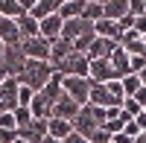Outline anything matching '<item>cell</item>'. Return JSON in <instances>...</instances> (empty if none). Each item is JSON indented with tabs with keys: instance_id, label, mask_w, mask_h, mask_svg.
Returning <instances> with one entry per match:
<instances>
[{
	"instance_id": "ab89813d",
	"label": "cell",
	"mask_w": 146,
	"mask_h": 143,
	"mask_svg": "<svg viewBox=\"0 0 146 143\" xmlns=\"http://www.w3.org/2000/svg\"><path fill=\"white\" fill-rule=\"evenodd\" d=\"M135 32L140 35V38H143V35H146V15H140V18H135Z\"/></svg>"
},
{
	"instance_id": "cb8c5ba5",
	"label": "cell",
	"mask_w": 146,
	"mask_h": 143,
	"mask_svg": "<svg viewBox=\"0 0 146 143\" xmlns=\"http://www.w3.org/2000/svg\"><path fill=\"white\" fill-rule=\"evenodd\" d=\"M38 93H44L47 102H56V99L64 93V91H62V73H53V76H50V82H47V85H44Z\"/></svg>"
},
{
	"instance_id": "3957f363",
	"label": "cell",
	"mask_w": 146,
	"mask_h": 143,
	"mask_svg": "<svg viewBox=\"0 0 146 143\" xmlns=\"http://www.w3.org/2000/svg\"><path fill=\"white\" fill-rule=\"evenodd\" d=\"M56 73H62V76H79V79H88V73H91V58L85 56V53H73L67 62L56 70Z\"/></svg>"
},
{
	"instance_id": "83f0119b",
	"label": "cell",
	"mask_w": 146,
	"mask_h": 143,
	"mask_svg": "<svg viewBox=\"0 0 146 143\" xmlns=\"http://www.w3.org/2000/svg\"><path fill=\"white\" fill-rule=\"evenodd\" d=\"M94 38H96V32H94V29H88L85 35H79V38L73 41V50H76V53H85V56H88V50H91Z\"/></svg>"
},
{
	"instance_id": "8d00e7d4",
	"label": "cell",
	"mask_w": 146,
	"mask_h": 143,
	"mask_svg": "<svg viewBox=\"0 0 146 143\" xmlns=\"http://www.w3.org/2000/svg\"><path fill=\"white\" fill-rule=\"evenodd\" d=\"M117 26L123 29V32H129V29H135V15H123V18L117 21Z\"/></svg>"
},
{
	"instance_id": "f907efd6",
	"label": "cell",
	"mask_w": 146,
	"mask_h": 143,
	"mask_svg": "<svg viewBox=\"0 0 146 143\" xmlns=\"http://www.w3.org/2000/svg\"><path fill=\"white\" fill-rule=\"evenodd\" d=\"M143 134H146V128H143Z\"/></svg>"
},
{
	"instance_id": "f35d334b",
	"label": "cell",
	"mask_w": 146,
	"mask_h": 143,
	"mask_svg": "<svg viewBox=\"0 0 146 143\" xmlns=\"http://www.w3.org/2000/svg\"><path fill=\"white\" fill-rule=\"evenodd\" d=\"M146 67V56H131V73H140Z\"/></svg>"
},
{
	"instance_id": "d4e9b609",
	"label": "cell",
	"mask_w": 146,
	"mask_h": 143,
	"mask_svg": "<svg viewBox=\"0 0 146 143\" xmlns=\"http://www.w3.org/2000/svg\"><path fill=\"white\" fill-rule=\"evenodd\" d=\"M18 29H21V41H23V38H35V35H41V32H38V21L29 18V15H21V18H18Z\"/></svg>"
},
{
	"instance_id": "277c9868",
	"label": "cell",
	"mask_w": 146,
	"mask_h": 143,
	"mask_svg": "<svg viewBox=\"0 0 146 143\" xmlns=\"http://www.w3.org/2000/svg\"><path fill=\"white\" fill-rule=\"evenodd\" d=\"M23 64H27V56H23L21 44L6 47V50H3V62H0V67L6 70V76H18L21 70H23Z\"/></svg>"
},
{
	"instance_id": "4fadbf2b",
	"label": "cell",
	"mask_w": 146,
	"mask_h": 143,
	"mask_svg": "<svg viewBox=\"0 0 146 143\" xmlns=\"http://www.w3.org/2000/svg\"><path fill=\"white\" fill-rule=\"evenodd\" d=\"M18 137H23L27 143H41L47 137V120H32L27 128H18Z\"/></svg>"
},
{
	"instance_id": "f1b7e54d",
	"label": "cell",
	"mask_w": 146,
	"mask_h": 143,
	"mask_svg": "<svg viewBox=\"0 0 146 143\" xmlns=\"http://www.w3.org/2000/svg\"><path fill=\"white\" fill-rule=\"evenodd\" d=\"M82 21H88V23H96V21H102V6L100 3H85V12H82Z\"/></svg>"
},
{
	"instance_id": "e575fe53",
	"label": "cell",
	"mask_w": 146,
	"mask_h": 143,
	"mask_svg": "<svg viewBox=\"0 0 146 143\" xmlns=\"http://www.w3.org/2000/svg\"><path fill=\"white\" fill-rule=\"evenodd\" d=\"M18 140V128H0V143H15Z\"/></svg>"
},
{
	"instance_id": "ee69618b",
	"label": "cell",
	"mask_w": 146,
	"mask_h": 143,
	"mask_svg": "<svg viewBox=\"0 0 146 143\" xmlns=\"http://www.w3.org/2000/svg\"><path fill=\"white\" fill-rule=\"evenodd\" d=\"M137 79H140V85L146 88V67H143V70H140V73H137Z\"/></svg>"
},
{
	"instance_id": "bcb514c9",
	"label": "cell",
	"mask_w": 146,
	"mask_h": 143,
	"mask_svg": "<svg viewBox=\"0 0 146 143\" xmlns=\"http://www.w3.org/2000/svg\"><path fill=\"white\" fill-rule=\"evenodd\" d=\"M3 50H6V44H3V41H0V62H3Z\"/></svg>"
},
{
	"instance_id": "7c38bea8",
	"label": "cell",
	"mask_w": 146,
	"mask_h": 143,
	"mask_svg": "<svg viewBox=\"0 0 146 143\" xmlns=\"http://www.w3.org/2000/svg\"><path fill=\"white\" fill-rule=\"evenodd\" d=\"M91 82H111L114 79V70H111V62L108 58H91V73H88Z\"/></svg>"
},
{
	"instance_id": "681fc988",
	"label": "cell",
	"mask_w": 146,
	"mask_h": 143,
	"mask_svg": "<svg viewBox=\"0 0 146 143\" xmlns=\"http://www.w3.org/2000/svg\"><path fill=\"white\" fill-rule=\"evenodd\" d=\"M58 3H67V0H58Z\"/></svg>"
},
{
	"instance_id": "f6af8a7d",
	"label": "cell",
	"mask_w": 146,
	"mask_h": 143,
	"mask_svg": "<svg viewBox=\"0 0 146 143\" xmlns=\"http://www.w3.org/2000/svg\"><path fill=\"white\" fill-rule=\"evenodd\" d=\"M41 143H62V140H56V137H50V134H47V137H44Z\"/></svg>"
},
{
	"instance_id": "74e56055",
	"label": "cell",
	"mask_w": 146,
	"mask_h": 143,
	"mask_svg": "<svg viewBox=\"0 0 146 143\" xmlns=\"http://www.w3.org/2000/svg\"><path fill=\"white\" fill-rule=\"evenodd\" d=\"M0 128H18V126H15V114H12V111L0 114Z\"/></svg>"
},
{
	"instance_id": "2e32d148",
	"label": "cell",
	"mask_w": 146,
	"mask_h": 143,
	"mask_svg": "<svg viewBox=\"0 0 146 143\" xmlns=\"http://www.w3.org/2000/svg\"><path fill=\"white\" fill-rule=\"evenodd\" d=\"M120 47H123L129 56H146V44H143V38H140L135 29L123 32V38H120Z\"/></svg>"
},
{
	"instance_id": "484cf974",
	"label": "cell",
	"mask_w": 146,
	"mask_h": 143,
	"mask_svg": "<svg viewBox=\"0 0 146 143\" xmlns=\"http://www.w3.org/2000/svg\"><path fill=\"white\" fill-rule=\"evenodd\" d=\"M21 15H23L21 0H0V18H12V21H18Z\"/></svg>"
},
{
	"instance_id": "7a4b0ae2",
	"label": "cell",
	"mask_w": 146,
	"mask_h": 143,
	"mask_svg": "<svg viewBox=\"0 0 146 143\" xmlns=\"http://www.w3.org/2000/svg\"><path fill=\"white\" fill-rule=\"evenodd\" d=\"M62 91L73 102L88 105V93H91V79H79V76H62Z\"/></svg>"
},
{
	"instance_id": "d590c367",
	"label": "cell",
	"mask_w": 146,
	"mask_h": 143,
	"mask_svg": "<svg viewBox=\"0 0 146 143\" xmlns=\"http://www.w3.org/2000/svg\"><path fill=\"white\" fill-rule=\"evenodd\" d=\"M140 132H143V128L137 126V120H129V123H126V128H123V134H129L131 140H135V137H137Z\"/></svg>"
},
{
	"instance_id": "9c48e42d",
	"label": "cell",
	"mask_w": 146,
	"mask_h": 143,
	"mask_svg": "<svg viewBox=\"0 0 146 143\" xmlns=\"http://www.w3.org/2000/svg\"><path fill=\"white\" fill-rule=\"evenodd\" d=\"M88 105H100V108H111V105H120L111 93H108V88L102 85V82H91V93H88Z\"/></svg>"
},
{
	"instance_id": "ffe728a7",
	"label": "cell",
	"mask_w": 146,
	"mask_h": 143,
	"mask_svg": "<svg viewBox=\"0 0 146 143\" xmlns=\"http://www.w3.org/2000/svg\"><path fill=\"white\" fill-rule=\"evenodd\" d=\"M47 134L56 140H64L67 134H73V123L70 120H58V117H50L47 120Z\"/></svg>"
},
{
	"instance_id": "c3c4849f",
	"label": "cell",
	"mask_w": 146,
	"mask_h": 143,
	"mask_svg": "<svg viewBox=\"0 0 146 143\" xmlns=\"http://www.w3.org/2000/svg\"><path fill=\"white\" fill-rule=\"evenodd\" d=\"M15 143H27V140H23V137H18V140H15Z\"/></svg>"
},
{
	"instance_id": "30bf717a",
	"label": "cell",
	"mask_w": 146,
	"mask_h": 143,
	"mask_svg": "<svg viewBox=\"0 0 146 143\" xmlns=\"http://www.w3.org/2000/svg\"><path fill=\"white\" fill-rule=\"evenodd\" d=\"M108 62H111L114 79H123V76H129V73H131V56H129L120 44H117V50L111 53V58H108Z\"/></svg>"
},
{
	"instance_id": "f546056e",
	"label": "cell",
	"mask_w": 146,
	"mask_h": 143,
	"mask_svg": "<svg viewBox=\"0 0 146 143\" xmlns=\"http://www.w3.org/2000/svg\"><path fill=\"white\" fill-rule=\"evenodd\" d=\"M12 114H15V126H18V128H27V126L32 123V111L27 108V105H18Z\"/></svg>"
},
{
	"instance_id": "b9f144b4",
	"label": "cell",
	"mask_w": 146,
	"mask_h": 143,
	"mask_svg": "<svg viewBox=\"0 0 146 143\" xmlns=\"http://www.w3.org/2000/svg\"><path fill=\"white\" fill-rule=\"evenodd\" d=\"M35 3H38V0H21V9H23V15H29V12L35 9Z\"/></svg>"
},
{
	"instance_id": "836d02e7",
	"label": "cell",
	"mask_w": 146,
	"mask_h": 143,
	"mask_svg": "<svg viewBox=\"0 0 146 143\" xmlns=\"http://www.w3.org/2000/svg\"><path fill=\"white\" fill-rule=\"evenodd\" d=\"M91 143H111V134H108L105 128L100 126V128H96V132L91 134Z\"/></svg>"
},
{
	"instance_id": "9a60e30c",
	"label": "cell",
	"mask_w": 146,
	"mask_h": 143,
	"mask_svg": "<svg viewBox=\"0 0 146 143\" xmlns=\"http://www.w3.org/2000/svg\"><path fill=\"white\" fill-rule=\"evenodd\" d=\"M88 29H94V23L82 21V18H70V21H64V26H62V38H67V41H76L79 35H85Z\"/></svg>"
},
{
	"instance_id": "8992f818",
	"label": "cell",
	"mask_w": 146,
	"mask_h": 143,
	"mask_svg": "<svg viewBox=\"0 0 146 143\" xmlns=\"http://www.w3.org/2000/svg\"><path fill=\"white\" fill-rule=\"evenodd\" d=\"M73 53H76V50H73V41H67V38H56V41L50 44V58H47V62L53 64V70H58Z\"/></svg>"
},
{
	"instance_id": "5bb4252c",
	"label": "cell",
	"mask_w": 146,
	"mask_h": 143,
	"mask_svg": "<svg viewBox=\"0 0 146 143\" xmlns=\"http://www.w3.org/2000/svg\"><path fill=\"white\" fill-rule=\"evenodd\" d=\"M0 41H3L6 47L21 44V29H18V21H12V18H0Z\"/></svg>"
},
{
	"instance_id": "8fae6325",
	"label": "cell",
	"mask_w": 146,
	"mask_h": 143,
	"mask_svg": "<svg viewBox=\"0 0 146 143\" xmlns=\"http://www.w3.org/2000/svg\"><path fill=\"white\" fill-rule=\"evenodd\" d=\"M62 26H64V21L58 18V12L56 15H50V18H44V21H38V32H41V38H47V41H56V38H62Z\"/></svg>"
},
{
	"instance_id": "7bdbcfd3",
	"label": "cell",
	"mask_w": 146,
	"mask_h": 143,
	"mask_svg": "<svg viewBox=\"0 0 146 143\" xmlns=\"http://www.w3.org/2000/svg\"><path fill=\"white\" fill-rule=\"evenodd\" d=\"M135 120H137V126H140V128H146V108H140V114L135 117Z\"/></svg>"
},
{
	"instance_id": "5b68a950",
	"label": "cell",
	"mask_w": 146,
	"mask_h": 143,
	"mask_svg": "<svg viewBox=\"0 0 146 143\" xmlns=\"http://www.w3.org/2000/svg\"><path fill=\"white\" fill-rule=\"evenodd\" d=\"M21 50L27 58H41V62H47L50 58V41L41 38V35H35V38H23L21 41Z\"/></svg>"
},
{
	"instance_id": "1f68e13d",
	"label": "cell",
	"mask_w": 146,
	"mask_h": 143,
	"mask_svg": "<svg viewBox=\"0 0 146 143\" xmlns=\"http://www.w3.org/2000/svg\"><path fill=\"white\" fill-rule=\"evenodd\" d=\"M129 15H135V18L146 15V0H129Z\"/></svg>"
},
{
	"instance_id": "60d3db41",
	"label": "cell",
	"mask_w": 146,
	"mask_h": 143,
	"mask_svg": "<svg viewBox=\"0 0 146 143\" xmlns=\"http://www.w3.org/2000/svg\"><path fill=\"white\" fill-rule=\"evenodd\" d=\"M62 143H91V140H88V137H82V134H76V132H73V134H67V137H64Z\"/></svg>"
},
{
	"instance_id": "7dc6e473",
	"label": "cell",
	"mask_w": 146,
	"mask_h": 143,
	"mask_svg": "<svg viewBox=\"0 0 146 143\" xmlns=\"http://www.w3.org/2000/svg\"><path fill=\"white\" fill-rule=\"evenodd\" d=\"M3 79H6V70H3V67H0V82H3Z\"/></svg>"
},
{
	"instance_id": "52a82bcc",
	"label": "cell",
	"mask_w": 146,
	"mask_h": 143,
	"mask_svg": "<svg viewBox=\"0 0 146 143\" xmlns=\"http://www.w3.org/2000/svg\"><path fill=\"white\" fill-rule=\"evenodd\" d=\"M79 111H82V105L73 102L67 93H62V97L53 102V117H58V120H70V123H73V120L79 117Z\"/></svg>"
},
{
	"instance_id": "d6986e66",
	"label": "cell",
	"mask_w": 146,
	"mask_h": 143,
	"mask_svg": "<svg viewBox=\"0 0 146 143\" xmlns=\"http://www.w3.org/2000/svg\"><path fill=\"white\" fill-rule=\"evenodd\" d=\"M114 50H117V44L111 38H100V35H96L94 44H91V50H88V58H111Z\"/></svg>"
},
{
	"instance_id": "6da1fadb",
	"label": "cell",
	"mask_w": 146,
	"mask_h": 143,
	"mask_svg": "<svg viewBox=\"0 0 146 143\" xmlns=\"http://www.w3.org/2000/svg\"><path fill=\"white\" fill-rule=\"evenodd\" d=\"M56 73L53 70V64L50 62H41V58H27V64H23V70L18 73V82L23 88H29V91H35L38 93L47 82H50V76Z\"/></svg>"
},
{
	"instance_id": "ba28073f",
	"label": "cell",
	"mask_w": 146,
	"mask_h": 143,
	"mask_svg": "<svg viewBox=\"0 0 146 143\" xmlns=\"http://www.w3.org/2000/svg\"><path fill=\"white\" fill-rule=\"evenodd\" d=\"M96 128H100V123L94 120V114H91V108H88V105H82V111H79V117H76V120H73V132L91 140V134L96 132Z\"/></svg>"
},
{
	"instance_id": "d6a6232c",
	"label": "cell",
	"mask_w": 146,
	"mask_h": 143,
	"mask_svg": "<svg viewBox=\"0 0 146 143\" xmlns=\"http://www.w3.org/2000/svg\"><path fill=\"white\" fill-rule=\"evenodd\" d=\"M32 97H35V91H29V88H23V85H21V93H18V105H27V108H29Z\"/></svg>"
},
{
	"instance_id": "ac0fdd59",
	"label": "cell",
	"mask_w": 146,
	"mask_h": 143,
	"mask_svg": "<svg viewBox=\"0 0 146 143\" xmlns=\"http://www.w3.org/2000/svg\"><path fill=\"white\" fill-rule=\"evenodd\" d=\"M29 111H32V120H50L53 117V102H47L44 93H35L32 102H29Z\"/></svg>"
},
{
	"instance_id": "7402d4cb",
	"label": "cell",
	"mask_w": 146,
	"mask_h": 143,
	"mask_svg": "<svg viewBox=\"0 0 146 143\" xmlns=\"http://www.w3.org/2000/svg\"><path fill=\"white\" fill-rule=\"evenodd\" d=\"M58 0H38L35 3V9L29 12V18H35V21H44V18H50V15H56L58 12Z\"/></svg>"
},
{
	"instance_id": "44dd1931",
	"label": "cell",
	"mask_w": 146,
	"mask_h": 143,
	"mask_svg": "<svg viewBox=\"0 0 146 143\" xmlns=\"http://www.w3.org/2000/svg\"><path fill=\"white\" fill-rule=\"evenodd\" d=\"M123 15H129V0H108V3H102V18L120 21Z\"/></svg>"
},
{
	"instance_id": "4316f807",
	"label": "cell",
	"mask_w": 146,
	"mask_h": 143,
	"mask_svg": "<svg viewBox=\"0 0 146 143\" xmlns=\"http://www.w3.org/2000/svg\"><path fill=\"white\" fill-rule=\"evenodd\" d=\"M120 85H123V93H126V97H135V93L143 88V85H140V79H137V73L123 76V79H120Z\"/></svg>"
},
{
	"instance_id": "e0dca14e",
	"label": "cell",
	"mask_w": 146,
	"mask_h": 143,
	"mask_svg": "<svg viewBox=\"0 0 146 143\" xmlns=\"http://www.w3.org/2000/svg\"><path fill=\"white\" fill-rule=\"evenodd\" d=\"M94 32L100 35V38H111L114 44H120V38H123V29L117 26V21H108V18L96 21V23H94Z\"/></svg>"
},
{
	"instance_id": "603a6c76",
	"label": "cell",
	"mask_w": 146,
	"mask_h": 143,
	"mask_svg": "<svg viewBox=\"0 0 146 143\" xmlns=\"http://www.w3.org/2000/svg\"><path fill=\"white\" fill-rule=\"evenodd\" d=\"M85 3H88V0H67V3H62V6H58V18H62V21L82 18V12H85Z\"/></svg>"
},
{
	"instance_id": "4dcf8cb0",
	"label": "cell",
	"mask_w": 146,
	"mask_h": 143,
	"mask_svg": "<svg viewBox=\"0 0 146 143\" xmlns=\"http://www.w3.org/2000/svg\"><path fill=\"white\" fill-rule=\"evenodd\" d=\"M102 85L108 88V93H111V97L123 105V99H126V93H123V85H120V79H111V82H102Z\"/></svg>"
}]
</instances>
